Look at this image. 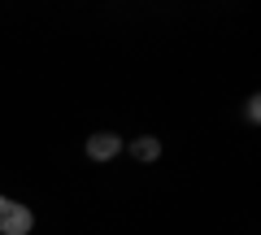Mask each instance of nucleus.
I'll return each mask as SVG.
<instances>
[{"instance_id":"obj_5","label":"nucleus","mask_w":261,"mask_h":235,"mask_svg":"<svg viewBox=\"0 0 261 235\" xmlns=\"http://www.w3.org/2000/svg\"><path fill=\"white\" fill-rule=\"evenodd\" d=\"M0 209H5V196H0Z\"/></svg>"},{"instance_id":"obj_3","label":"nucleus","mask_w":261,"mask_h":235,"mask_svg":"<svg viewBox=\"0 0 261 235\" xmlns=\"http://www.w3.org/2000/svg\"><path fill=\"white\" fill-rule=\"evenodd\" d=\"M130 157H135V161H144V166H148V161H157V157H161V140H152V135L135 140V144H130Z\"/></svg>"},{"instance_id":"obj_4","label":"nucleus","mask_w":261,"mask_h":235,"mask_svg":"<svg viewBox=\"0 0 261 235\" xmlns=\"http://www.w3.org/2000/svg\"><path fill=\"white\" fill-rule=\"evenodd\" d=\"M257 118H261V100L252 96V100H248V122H257Z\"/></svg>"},{"instance_id":"obj_2","label":"nucleus","mask_w":261,"mask_h":235,"mask_svg":"<svg viewBox=\"0 0 261 235\" xmlns=\"http://www.w3.org/2000/svg\"><path fill=\"white\" fill-rule=\"evenodd\" d=\"M118 152H122V140L113 131H100V135L87 140V157H92V161H113Z\"/></svg>"},{"instance_id":"obj_1","label":"nucleus","mask_w":261,"mask_h":235,"mask_svg":"<svg viewBox=\"0 0 261 235\" xmlns=\"http://www.w3.org/2000/svg\"><path fill=\"white\" fill-rule=\"evenodd\" d=\"M31 226H35V214L27 205H18V200H5V209H0V235H31Z\"/></svg>"}]
</instances>
